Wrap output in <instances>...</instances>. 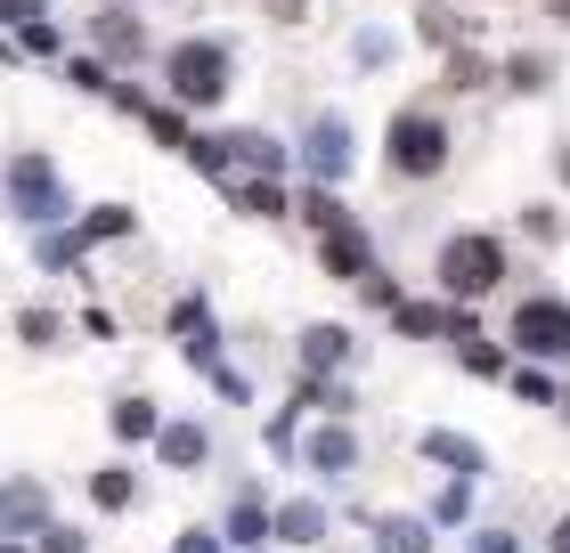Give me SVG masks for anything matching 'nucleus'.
<instances>
[{"instance_id":"nucleus-7","label":"nucleus","mask_w":570,"mask_h":553,"mask_svg":"<svg viewBox=\"0 0 570 553\" xmlns=\"http://www.w3.org/2000/svg\"><path fill=\"white\" fill-rule=\"evenodd\" d=\"M554 553H570V521H562V530H554Z\"/></svg>"},{"instance_id":"nucleus-4","label":"nucleus","mask_w":570,"mask_h":553,"mask_svg":"<svg viewBox=\"0 0 570 553\" xmlns=\"http://www.w3.org/2000/svg\"><path fill=\"white\" fill-rule=\"evenodd\" d=\"M513 342H522V350L562 358V350H570V309H562V302H522V318H513Z\"/></svg>"},{"instance_id":"nucleus-3","label":"nucleus","mask_w":570,"mask_h":553,"mask_svg":"<svg viewBox=\"0 0 570 553\" xmlns=\"http://www.w3.org/2000/svg\"><path fill=\"white\" fill-rule=\"evenodd\" d=\"M220 82H228V58H220L213 41H188V49L171 58V90L196 98V107H204V98H220Z\"/></svg>"},{"instance_id":"nucleus-1","label":"nucleus","mask_w":570,"mask_h":553,"mask_svg":"<svg viewBox=\"0 0 570 553\" xmlns=\"http://www.w3.org/2000/svg\"><path fill=\"white\" fill-rule=\"evenodd\" d=\"M505 277V245L498 236H449V253H440V285H449V294H489V285Z\"/></svg>"},{"instance_id":"nucleus-2","label":"nucleus","mask_w":570,"mask_h":553,"mask_svg":"<svg viewBox=\"0 0 570 553\" xmlns=\"http://www.w3.org/2000/svg\"><path fill=\"white\" fill-rule=\"evenodd\" d=\"M392 164L400 171H440L449 164V130H440L432 115H400L392 122Z\"/></svg>"},{"instance_id":"nucleus-5","label":"nucleus","mask_w":570,"mask_h":553,"mask_svg":"<svg viewBox=\"0 0 570 553\" xmlns=\"http://www.w3.org/2000/svg\"><path fill=\"white\" fill-rule=\"evenodd\" d=\"M309 358H318V366H334V358H343V334H334V326H318V334H309Z\"/></svg>"},{"instance_id":"nucleus-6","label":"nucleus","mask_w":570,"mask_h":553,"mask_svg":"<svg viewBox=\"0 0 570 553\" xmlns=\"http://www.w3.org/2000/svg\"><path fill=\"white\" fill-rule=\"evenodd\" d=\"M481 553H513V545H505V537H481Z\"/></svg>"}]
</instances>
